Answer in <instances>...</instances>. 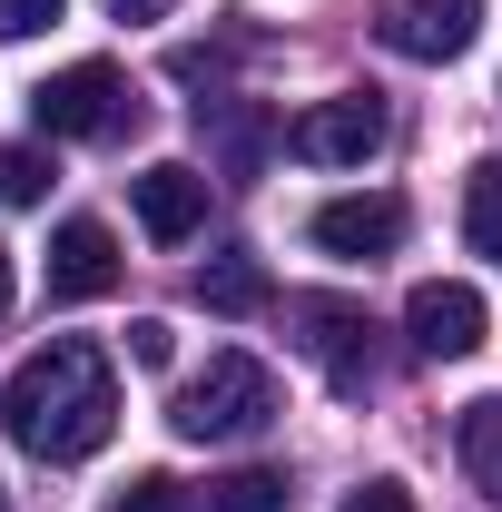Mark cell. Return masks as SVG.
<instances>
[{
    "instance_id": "6da1fadb",
    "label": "cell",
    "mask_w": 502,
    "mask_h": 512,
    "mask_svg": "<svg viewBox=\"0 0 502 512\" xmlns=\"http://www.w3.org/2000/svg\"><path fill=\"white\" fill-rule=\"evenodd\" d=\"M0 424H10V444L40 453V463H89V453L109 444V424H119V375H109V355L99 345H40L20 375L0 384Z\"/></svg>"
},
{
    "instance_id": "7a4b0ae2",
    "label": "cell",
    "mask_w": 502,
    "mask_h": 512,
    "mask_svg": "<svg viewBox=\"0 0 502 512\" xmlns=\"http://www.w3.org/2000/svg\"><path fill=\"white\" fill-rule=\"evenodd\" d=\"M168 424H178L188 444H256V434L276 424V375L227 345V355H207V365L168 394Z\"/></svg>"
},
{
    "instance_id": "3957f363",
    "label": "cell",
    "mask_w": 502,
    "mask_h": 512,
    "mask_svg": "<svg viewBox=\"0 0 502 512\" xmlns=\"http://www.w3.org/2000/svg\"><path fill=\"white\" fill-rule=\"evenodd\" d=\"M286 325H296V345H306L325 384L355 404V394H375V316L355 306V296H286Z\"/></svg>"
},
{
    "instance_id": "277c9868",
    "label": "cell",
    "mask_w": 502,
    "mask_h": 512,
    "mask_svg": "<svg viewBox=\"0 0 502 512\" xmlns=\"http://www.w3.org/2000/svg\"><path fill=\"white\" fill-rule=\"evenodd\" d=\"M30 119H40V138H119L138 119V99H128V79L109 60H79L30 89Z\"/></svg>"
},
{
    "instance_id": "5b68a950",
    "label": "cell",
    "mask_w": 502,
    "mask_h": 512,
    "mask_svg": "<svg viewBox=\"0 0 502 512\" xmlns=\"http://www.w3.org/2000/svg\"><path fill=\"white\" fill-rule=\"evenodd\" d=\"M286 148H296L306 168H365L384 148V99L375 89H335V99H315L306 119L286 128Z\"/></svg>"
},
{
    "instance_id": "8992f818",
    "label": "cell",
    "mask_w": 502,
    "mask_h": 512,
    "mask_svg": "<svg viewBox=\"0 0 502 512\" xmlns=\"http://www.w3.org/2000/svg\"><path fill=\"white\" fill-rule=\"evenodd\" d=\"M483 30V0H375V40L394 60H463Z\"/></svg>"
},
{
    "instance_id": "52a82bcc",
    "label": "cell",
    "mask_w": 502,
    "mask_h": 512,
    "mask_svg": "<svg viewBox=\"0 0 502 512\" xmlns=\"http://www.w3.org/2000/svg\"><path fill=\"white\" fill-rule=\"evenodd\" d=\"M197 138H207L217 178H266V158L286 148V119L256 99H197Z\"/></svg>"
},
{
    "instance_id": "ba28073f",
    "label": "cell",
    "mask_w": 502,
    "mask_h": 512,
    "mask_svg": "<svg viewBox=\"0 0 502 512\" xmlns=\"http://www.w3.org/2000/svg\"><path fill=\"white\" fill-rule=\"evenodd\" d=\"M404 335H414V355L463 365V355L483 345V296H473V286H453V276H424V286L404 296Z\"/></svg>"
},
{
    "instance_id": "9c48e42d",
    "label": "cell",
    "mask_w": 502,
    "mask_h": 512,
    "mask_svg": "<svg viewBox=\"0 0 502 512\" xmlns=\"http://www.w3.org/2000/svg\"><path fill=\"white\" fill-rule=\"evenodd\" d=\"M128 207H138V227H148L158 247H188L197 227H207V178L178 168V158H158V168L128 178Z\"/></svg>"
},
{
    "instance_id": "30bf717a",
    "label": "cell",
    "mask_w": 502,
    "mask_h": 512,
    "mask_svg": "<svg viewBox=\"0 0 502 512\" xmlns=\"http://www.w3.org/2000/svg\"><path fill=\"white\" fill-rule=\"evenodd\" d=\"M109 286H119V237L99 217H69L60 237H50V306H89Z\"/></svg>"
},
{
    "instance_id": "8fae6325",
    "label": "cell",
    "mask_w": 502,
    "mask_h": 512,
    "mask_svg": "<svg viewBox=\"0 0 502 512\" xmlns=\"http://www.w3.org/2000/svg\"><path fill=\"white\" fill-rule=\"evenodd\" d=\"M315 247L325 256H394L404 247V207L394 197H325L315 207Z\"/></svg>"
},
{
    "instance_id": "7c38bea8",
    "label": "cell",
    "mask_w": 502,
    "mask_h": 512,
    "mask_svg": "<svg viewBox=\"0 0 502 512\" xmlns=\"http://www.w3.org/2000/svg\"><path fill=\"white\" fill-rule=\"evenodd\" d=\"M197 306H207V316H256V306H276V286H266V266H256L247 247H227V256L197 266Z\"/></svg>"
},
{
    "instance_id": "4fadbf2b",
    "label": "cell",
    "mask_w": 502,
    "mask_h": 512,
    "mask_svg": "<svg viewBox=\"0 0 502 512\" xmlns=\"http://www.w3.org/2000/svg\"><path fill=\"white\" fill-rule=\"evenodd\" d=\"M453 444H463V473H473V483H483V493L502 503V394H483V404H463Z\"/></svg>"
},
{
    "instance_id": "5bb4252c",
    "label": "cell",
    "mask_w": 502,
    "mask_h": 512,
    "mask_svg": "<svg viewBox=\"0 0 502 512\" xmlns=\"http://www.w3.org/2000/svg\"><path fill=\"white\" fill-rule=\"evenodd\" d=\"M463 237L473 256L502 266V158H473V178H463Z\"/></svg>"
},
{
    "instance_id": "9a60e30c",
    "label": "cell",
    "mask_w": 502,
    "mask_h": 512,
    "mask_svg": "<svg viewBox=\"0 0 502 512\" xmlns=\"http://www.w3.org/2000/svg\"><path fill=\"white\" fill-rule=\"evenodd\" d=\"M207 512H296V493H286V473H266V463H247V473L207 483Z\"/></svg>"
},
{
    "instance_id": "2e32d148",
    "label": "cell",
    "mask_w": 502,
    "mask_h": 512,
    "mask_svg": "<svg viewBox=\"0 0 502 512\" xmlns=\"http://www.w3.org/2000/svg\"><path fill=\"white\" fill-rule=\"evenodd\" d=\"M50 197V158L40 148H0V207H40Z\"/></svg>"
},
{
    "instance_id": "e0dca14e",
    "label": "cell",
    "mask_w": 502,
    "mask_h": 512,
    "mask_svg": "<svg viewBox=\"0 0 502 512\" xmlns=\"http://www.w3.org/2000/svg\"><path fill=\"white\" fill-rule=\"evenodd\" d=\"M109 512H188V493H178L168 473H128V483H119V503H109Z\"/></svg>"
},
{
    "instance_id": "ac0fdd59",
    "label": "cell",
    "mask_w": 502,
    "mask_h": 512,
    "mask_svg": "<svg viewBox=\"0 0 502 512\" xmlns=\"http://www.w3.org/2000/svg\"><path fill=\"white\" fill-rule=\"evenodd\" d=\"M69 0H0V40H40V30H60Z\"/></svg>"
},
{
    "instance_id": "d6986e66",
    "label": "cell",
    "mask_w": 502,
    "mask_h": 512,
    "mask_svg": "<svg viewBox=\"0 0 502 512\" xmlns=\"http://www.w3.org/2000/svg\"><path fill=\"white\" fill-rule=\"evenodd\" d=\"M128 355H138V365H168V355H178V335H168L158 316H138V325H128Z\"/></svg>"
},
{
    "instance_id": "ffe728a7",
    "label": "cell",
    "mask_w": 502,
    "mask_h": 512,
    "mask_svg": "<svg viewBox=\"0 0 502 512\" xmlns=\"http://www.w3.org/2000/svg\"><path fill=\"white\" fill-rule=\"evenodd\" d=\"M345 512H414V493H404V483H355Z\"/></svg>"
},
{
    "instance_id": "44dd1931",
    "label": "cell",
    "mask_w": 502,
    "mask_h": 512,
    "mask_svg": "<svg viewBox=\"0 0 502 512\" xmlns=\"http://www.w3.org/2000/svg\"><path fill=\"white\" fill-rule=\"evenodd\" d=\"M109 10H119V20H168L178 0H109Z\"/></svg>"
},
{
    "instance_id": "7402d4cb",
    "label": "cell",
    "mask_w": 502,
    "mask_h": 512,
    "mask_svg": "<svg viewBox=\"0 0 502 512\" xmlns=\"http://www.w3.org/2000/svg\"><path fill=\"white\" fill-rule=\"evenodd\" d=\"M0 316H10V247H0Z\"/></svg>"
},
{
    "instance_id": "603a6c76",
    "label": "cell",
    "mask_w": 502,
    "mask_h": 512,
    "mask_svg": "<svg viewBox=\"0 0 502 512\" xmlns=\"http://www.w3.org/2000/svg\"><path fill=\"white\" fill-rule=\"evenodd\" d=\"M0 512H10V493H0Z\"/></svg>"
}]
</instances>
